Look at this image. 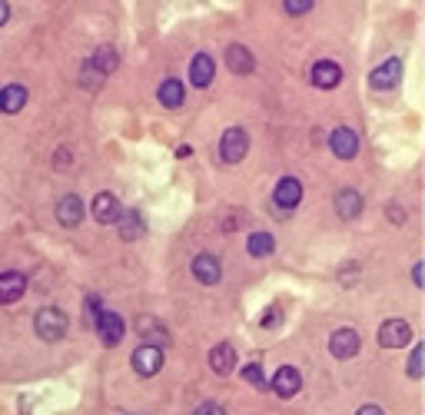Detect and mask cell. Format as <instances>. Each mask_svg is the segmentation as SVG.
Instances as JSON below:
<instances>
[{"label": "cell", "mask_w": 425, "mask_h": 415, "mask_svg": "<svg viewBox=\"0 0 425 415\" xmlns=\"http://www.w3.org/2000/svg\"><path fill=\"white\" fill-rule=\"evenodd\" d=\"M33 326H37V336L54 342L66 332V312L64 309H54V306H44L37 316H33Z\"/></svg>", "instance_id": "6da1fadb"}, {"label": "cell", "mask_w": 425, "mask_h": 415, "mask_svg": "<svg viewBox=\"0 0 425 415\" xmlns=\"http://www.w3.org/2000/svg\"><path fill=\"white\" fill-rule=\"evenodd\" d=\"M250 150V136L240 130V127H229L223 133V140H219V156H223V163H240L243 156Z\"/></svg>", "instance_id": "7a4b0ae2"}, {"label": "cell", "mask_w": 425, "mask_h": 415, "mask_svg": "<svg viewBox=\"0 0 425 415\" xmlns=\"http://www.w3.org/2000/svg\"><path fill=\"white\" fill-rule=\"evenodd\" d=\"M299 199H303V183L296 180V176H283L273 189V203L279 213H289V209L299 206Z\"/></svg>", "instance_id": "3957f363"}, {"label": "cell", "mask_w": 425, "mask_h": 415, "mask_svg": "<svg viewBox=\"0 0 425 415\" xmlns=\"http://www.w3.org/2000/svg\"><path fill=\"white\" fill-rule=\"evenodd\" d=\"M409 339H412V329H409L405 319H385V322H382L379 342L385 346V349H402Z\"/></svg>", "instance_id": "277c9868"}, {"label": "cell", "mask_w": 425, "mask_h": 415, "mask_svg": "<svg viewBox=\"0 0 425 415\" xmlns=\"http://www.w3.org/2000/svg\"><path fill=\"white\" fill-rule=\"evenodd\" d=\"M133 369H136V375H156L163 369V349L143 342L140 349H133Z\"/></svg>", "instance_id": "5b68a950"}, {"label": "cell", "mask_w": 425, "mask_h": 415, "mask_svg": "<svg viewBox=\"0 0 425 415\" xmlns=\"http://www.w3.org/2000/svg\"><path fill=\"white\" fill-rule=\"evenodd\" d=\"M329 349H332L336 359H352L359 352V332L356 329H336L329 336Z\"/></svg>", "instance_id": "8992f818"}, {"label": "cell", "mask_w": 425, "mask_h": 415, "mask_svg": "<svg viewBox=\"0 0 425 415\" xmlns=\"http://www.w3.org/2000/svg\"><path fill=\"white\" fill-rule=\"evenodd\" d=\"M399 77H402V64H399V57H389L382 66H375L369 74V83L375 90H389L399 83Z\"/></svg>", "instance_id": "52a82bcc"}, {"label": "cell", "mask_w": 425, "mask_h": 415, "mask_svg": "<svg viewBox=\"0 0 425 415\" xmlns=\"http://www.w3.org/2000/svg\"><path fill=\"white\" fill-rule=\"evenodd\" d=\"M97 332L107 346H117V342L123 339V332H127V322H123L117 312H107V309H103V312L97 316Z\"/></svg>", "instance_id": "ba28073f"}, {"label": "cell", "mask_w": 425, "mask_h": 415, "mask_svg": "<svg viewBox=\"0 0 425 415\" xmlns=\"http://www.w3.org/2000/svg\"><path fill=\"white\" fill-rule=\"evenodd\" d=\"M299 389H303V375H299V369H293V366H283V369L273 375V392L276 395L293 399Z\"/></svg>", "instance_id": "9c48e42d"}, {"label": "cell", "mask_w": 425, "mask_h": 415, "mask_svg": "<svg viewBox=\"0 0 425 415\" xmlns=\"http://www.w3.org/2000/svg\"><path fill=\"white\" fill-rule=\"evenodd\" d=\"M329 140H332V153H336L339 160H352V156L359 153V136H356L349 127H339Z\"/></svg>", "instance_id": "30bf717a"}, {"label": "cell", "mask_w": 425, "mask_h": 415, "mask_svg": "<svg viewBox=\"0 0 425 415\" xmlns=\"http://www.w3.org/2000/svg\"><path fill=\"white\" fill-rule=\"evenodd\" d=\"M193 276H197L203 286H213V283H219V259L213 256V252H199L197 259H193Z\"/></svg>", "instance_id": "8fae6325"}, {"label": "cell", "mask_w": 425, "mask_h": 415, "mask_svg": "<svg viewBox=\"0 0 425 415\" xmlns=\"http://www.w3.org/2000/svg\"><path fill=\"white\" fill-rule=\"evenodd\" d=\"M27 289V276L11 269V273H0V303H17Z\"/></svg>", "instance_id": "7c38bea8"}, {"label": "cell", "mask_w": 425, "mask_h": 415, "mask_svg": "<svg viewBox=\"0 0 425 415\" xmlns=\"http://www.w3.org/2000/svg\"><path fill=\"white\" fill-rule=\"evenodd\" d=\"M313 83L322 90H332L342 83V66L332 64V60H319L316 66H313Z\"/></svg>", "instance_id": "4fadbf2b"}, {"label": "cell", "mask_w": 425, "mask_h": 415, "mask_svg": "<svg viewBox=\"0 0 425 415\" xmlns=\"http://www.w3.org/2000/svg\"><path fill=\"white\" fill-rule=\"evenodd\" d=\"M213 74H216L213 57L209 54L193 57V64H190V83H193V87H209V83H213Z\"/></svg>", "instance_id": "5bb4252c"}, {"label": "cell", "mask_w": 425, "mask_h": 415, "mask_svg": "<svg viewBox=\"0 0 425 415\" xmlns=\"http://www.w3.org/2000/svg\"><path fill=\"white\" fill-rule=\"evenodd\" d=\"M93 216H97V223H120V203H117V197L113 193H97V199H93Z\"/></svg>", "instance_id": "9a60e30c"}, {"label": "cell", "mask_w": 425, "mask_h": 415, "mask_svg": "<svg viewBox=\"0 0 425 415\" xmlns=\"http://www.w3.org/2000/svg\"><path fill=\"white\" fill-rule=\"evenodd\" d=\"M57 219L64 223V226H76L80 219H83V199L70 193V197L60 199V206H57Z\"/></svg>", "instance_id": "2e32d148"}, {"label": "cell", "mask_w": 425, "mask_h": 415, "mask_svg": "<svg viewBox=\"0 0 425 415\" xmlns=\"http://www.w3.org/2000/svg\"><path fill=\"white\" fill-rule=\"evenodd\" d=\"M209 366H213V372H219V375H229L233 366H236V349H233L229 342H219L216 349L209 352Z\"/></svg>", "instance_id": "e0dca14e"}, {"label": "cell", "mask_w": 425, "mask_h": 415, "mask_svg": "<svg viewBox=\"0 0 425 415\" xmlns=\"http://www.w3.org/2000/svg\"><path fill=\"white\" fill-rule=\"evenodd\" d=\"M23 103H27V87L11 83V87L0 90V110H4V113H21Z\"/></svg>", "instance_id": "ac0fdd59"}, {"label": "cell", "mask_w": 425, "mask_h": 415, "mask_svg": "<svg viewBox=\"0 0 425 415\" xmlns=\"http://www.w3.org/2000/svg\"><path fill=\"white\" fill-rule=\"evenodd\" d=\"M336 209H339V216H346V219H356L362 213V197L356 193V189H339V197H336Z\"/></svg>", "instance_id": "d6986e66"}, {"label": "cell", "mask_w": 425, "mask_h": 415, "mask_svg": "<svg viewBox=\"0 0 425 415\" xmlns=\"http://www.w3.org/2000/svg\"><path fill=\"white\" fill-rule=\"evenodd\" d=\"M226 64H229V70H233V74H250V70H252V54L243 44H229Z\"/></svg>", "instance_id": "ffe728a7"}, {"label": "cell", "mask_w": 425, "mask_h": 415, "mask_svg": "<svg viewBox=\"0 0 425 415\" xmlns=\"http://www.w3.org/2000/svg\"><path fill=\"white\" fill-rule=\"evenodd\" d=\"M117 64H120V60H117V50H113V47H100L97 54H93V60H90V70H93L97 77H107L110 70H117Z\"/></svg>", "instance_id": "44dd1931"}, {"label": "cell", "mask_w": 425, "mask_h": 415, "mask_svg": "<svg viewBox=\"0 0 425 415\" xmlns=\"http://www.w3.org/2000/svg\"><path fill=\"white\" fill-rule=\"evenodd\" d=\"M136 332H140V336H146V339H150L146 346H156V349H163V346H166V332H163V326H160L156 319L143 316L140 322H136Z\"/></svg>", "instance_id": "7402d4cb"}, {"label": "cell", "mask_w": 425, "mask_h": 415, "mask_svg": "<svg viewBox=\"0 0 425 415\" xmlns=\"http://www.w3.org/2000/svg\"><path fill=\"white\" fill-rule=\"evenodd\" d=\"M160 103L170 110L180 107V103H183V83H180V80H163V83H160Z\"/></svg>", "instance_id": "603a6c76"}, {"label": "cell", "mask_w": 425, "mask_h": 415, "mask_svg": "<svg viewBox=\"0 0 425 415\" xmlns=\"http://www.w3.org/2000/svg\"><path fill=\"white\" fill-rule=\"evenodd\" d=\"M246 250H250V256H269V252L276 250V240L269 233H252L250 242H246Z\"/></svg>", "instance_id": "cb8c5ba5"}, {"label": "cell", "mask_w": 425, "mask_h": 415, "mask_svg": "<svg viewBox=\"0 0 425 415\" xmlns=\"http://www.w3.org/2000/svg\"><path fill=\"white\" fill-rule=\"evenodd\" d=\"M123 223H120V236L123 240H133V236H140L143 233V219H140V213L136 209H130V213H123Z\"/></svg>", "instance_id": "d4e9b609"}, {"label": "cell", "mask_w": 425, "mask_h": 415, "mask_svg": "<svg viewBox=\"0 0 425 415\" xmlns=\"http://www.w3.org/2000/svg\"><path fill=\"white\" fill-rule=\"evenodd\" d=\"M422 349H425V346H415L412 359H409V375H412V379H419V375H422Z\"/></svg>", "instance_id": "484cf974"}, {"label": "cell", "mask_w": 425, "mask_h": 415, "mask_svg": "<svg viewBox=\"0 0 425 415\" xmlns=\"http://www.w3.org/2000/svg\"><path fill=\"white\" fill-rule=\"evenodd\" d=\"M243 379H246L250 385H266V379H262V369H260V366H246V369H243Z\"/></svg>", "instance_id": "4316f807"}, {"label": "cell", "mask_w": 425, "mask_h": 415, "mask_svg": "<svg viewBox=\"0 0 425 415\" xmlns=\"http://www.w3.org/2000/svg\"><path fill=\"white\" fill-rule=\"evenodd\" d=\"M193 415H226V409H223V405H219V402H203V405H199V409H197V412H193Z\"/></svg>", "instance_id": "83f0119b"}, {"label": "cell", "mask_w": 425, "mask_h": 415, "mask_svg": "<svg viewBox=\"0 0 425 415\" xmlns=\"http://www.w3.org/2000/svg\"><path fill=\"white\" fill-rule=\"evenodd\" d=\"M313 7V0H286V11L289 13H305Z\"/></svg>", "instance_id": "f1b7e54d"}, {"label": "cell", "mask_w": 425, "mask_h": 415, "mask_svg": "<svg viewBox=\"0 0 425 415\" xmlns=\"http://www.w3.org/2000/svg\"><path fill=\"white\" fill-rule=\"evenodd\" d=\"M276 319H279V309H269V312H262V326H279Z\"/></svg>", "instance_id": "f546056e"}, {"label": "cell", "mask_w": 425, "mask_h": 415, "mask_svg": "<svg viewBox=\"0 0 425 415\" xmlns=\"http://www.w3.org/2000/svg\"><path fill=\"white\" fill-rule=\"evenodd\" d=\"M356 415H385V412H382L379 405H362V409H359Z\"/></svg>", "instance_id": "4dcf8cb0"}, {"label": "cell", "mask_w": 425, "mask_h": 415, "mask_svg": "<svg viewBox=\"0 0 425 415\" xmlns=\"http://www.w3.org/2000/svg\"><path fill=\"white\" fill-rule=\"evenodd\" d=\"M412 279H415V286H422V262H415L412 266Z\"/></svg>", "instance_id": "1f68e13d"}, {"label": "cell", "mask_w": 425, "mask_h": 415, "mask_svg": "<svg viewBox=\"0 0 425 415\" xmlns=\"http://www.w3.org/2000/svg\"><path fill=\"white\" fill-rule=\"evenodd\" d=\"M7 17H11V7H7V4H0V27L7 23Z\"/></svg>", "instance_id": "d6a6232c"}, {"label": "cell", "mask_w": 425, "mask_h": 415, "mask_svg": "<svg viewBox=\"0 0 425 415\" xmlns=\"http://www.w3.org/2000/svg\"><path fill=\"white\" fill-rule=\"evenodd\" d=\"M389 213H392V216H389V219H392V223H402V209H395V206H389Z\"/></svg>", "instance_id": "836d02e7"}]
</instances>
